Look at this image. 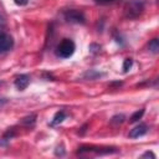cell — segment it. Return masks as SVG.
<instances>
[{"instance_id":"obj_7","label":"cell","mask_w":159,"mask_h":159,"mask_svg":"<svg viewBox=\"0 0 159 159\" xmlns=\"http://www.w3.org/2000/svg\"><path fill=\"white\" fill-rule=\"evenodd\" d=\"M147 132H148V127L145 124H138L137 127H134L133 129H130L129 138H139V137H143Z\"/></svg>"},{"instance_id":"obj_14","label":"cell","mask_w":159,"mask_h":159,"mask_svg":"<svg viewBox=\"0 0 159 159\" xmlns=\"http://www.w3.org/2000/svg\"><path fill=\"white\" fill-rule=\"evenodd\" d=\"M132 65H133V60L132 58H125L124 60V62H123V72L125 73V72H128L129 70H130V67H132Z\"/></svg>"},{"instance_id":"obj_6","label":"cell","mask_w":159,"mask_h":159,"mask_svg":"<svg viewBox=\"0 0 159 159\" xmlns=\"http://www.w3.org/2000/svg\"><path fill=\"white\" fill-rule=\"evenodd\" d=\"M14 84H15V87H16L19 91L26 89L27 86L30 84V76H29V75H25V73L16 76L15 81H14Z\"/></svg>"},{"instance_id":"obj_19","label":"cell","mask_w":159,"mask_h":159,"mask_svg":"<svg viewBox=\"0 0 159 159\" xmlns=\"http://www.w3.org/2000/svg\"><path fill=\"white\" fill-rule=\"evenodd\" d=\"M2 25H5V19L0 15V26H2Z\"/></svg>"},{"instance_id":"obj_8","label":"cell","mask_w":159,"mask_h":159,"mask_svg":"<svg viewBox=\"0 0 159 159\" xmlns=\"http://www.w3.org/2000/svg\"><path fill=\"white\" fill-rule=\"evenodd\" d=\"M14 135H15V132H14V129H12V128H11V129L9 128V129L6 130V133L2 135V138L0 139V145H4V147H6V145H7V143L10 142V139H11Z\"/></svg>"},{"instance_id":"obj_18","label":"cell","mask_w":159,"mask_h":159,"mask_svg":"<svg viewBox=\"0 0 159 159\" xmlns=\"http://www.w3.org/2000/svg\"><path fill=\"white\" fill-rule=\"evenodd\" d=\"M7 102H9V99L6 97H0V108H2Z\"/></svg>"},{"instance_id":"obj_13","label":"cell","mask_w":159,"mask_h":159,"mask_svg":"<svg viewBox=\"0 0 159 159\" xmlns=\"http://www.w3.org/2000/svg\"><path fill=\"white\" fill-rule=\"evenodd\" d=\"M124 119H125V117H124V114H117V116H114L112 119H111V123L112 124H120V123H123L124 122Z\"/></svg>"},{"instance_id":"obj_17","label":"cell","mask_w":159,"mask_h":159,"mask_svg":"<svg viewBox=\"0 0 159 159\" xmlns=\"http://www.w3.org/2000/svg\"><path fill=\"white\" fill-rule=\"evenodd\" d=\"M14 2L16 5H19V6H25V5H27L29 0H14Z\"/></svg>"},{"instance_id":"obj_11","label":"cell","mask_w":159,"mask_h":159,"mask_svg":"<svg viewBox=\"0 0 159 159\" xmlns=\"http://www.w3.org/2000/svg\"><path fill=\"white\" fill-rule=\"evenodd\" d=\"M35 122H36V114H30V116H27V117L22 118L21 124L30 127V125H34V124H35Z\"/></svg>"},{"instance_id":"obj_15","label":"cell","mask_w":159,"mask_h":159,"mask_svg":"<svg viewBox=\"0 0 159 159\" xmlns=\"http://www.w3.org/2000/svg\"><path fill=\"white\" fill-rule=\"evenodd\" d=\"M96 4H99V5H108V4H112V2H116L117 0H93Z\"/></svg>"},{"instance_id":"obj_3","label":"cell","mask_w":159,"mask_h":159,"mask_svg":"<svg viewBox=\"0 0 159 159\" xmlns=\"http://www.w3.org/2000/svg\"><path fill=\"white\" fill-rule=\"evenodd\" d=\"M63 17L67 22H71V24H81V25L86 24V17L83 12L80 10H75V9L66 10L63 12Z\"/></svg>"},{"instance_id":"obj_5","label":"cell","mask_w":159,"mask_h":159,"mask_svg":"<svg viewBox=\"0 0 159 159\" xmlns=\"http://www.w3.org/2000/svg\"><path fill=\"white\" fill-rule=\"evenodd\" d=\"M14 46V40L12 37L4 32V31H0V53H4V52H7L9 50H11Z\"/></svg>"},{"instance_id":"obj_1","label":"cell","mask_w":159,"mask_h":159,"mask_svg":"<svg viewBox=\"0 0 159 159\" xmlns=\"http://www.w3.org/2000/svg\"><path fill=\"white\" fill-rule=\"evenodd\" d=\"M145 7V1L144 0H130L124 5V17L133 20L139 17Z\"/></svg>"},{"instance_id":"obj_2","label":"cell","mask_w":159,"mask_h":159,"mask_svg":"<svg viewBox=\"0 0 159 159\" xmlns=\"http://www.w3.org/2000/svg\"><path fill=\"white\" fill-rule=\"evenodd\" d=\"M76 45L71 39H63L57 46H56V55L61 58H68L75 53Z\"/></svg>"},{"instance_id":"obj_16","label":"cell","mask_w":159,"mask_h":159,"mask_svg":"<svg viewBox=\"0 0 159 159\" xmlns=\"http://www.w3.org/2000/svg\"><path fill=\"white\" fill-rule=\"evenodd\" d=\"M142 158H152V159H155V154L153 152H145L144 154H142Z\"/></svg>"},{"instance_id":"obj_4","label":"cell","mask_w":159,"mask_h":159,"mask_svg":"<svg viewBox=\"0 0 159 159\" xmlns=\"http://www.w3.org/2000/svg\"><path fill=\"white\" fill-rule=\"evenodd\" d=\"M117 149L116 148H101V147H93V145H82L78 148L77 153L78 154H83V153H96V154H111V153H116Z\"/></svg>"},{"instance_id":"obj_9","label":"cell","mask_w":159,"mask_h":159,"mask_svg":"<svg viewBox=\"0 0 159 159\" xmlns=\"http://www.w3.org/2000/svg\"><path fill=\"white\" fill-rule=\"evenodd\" d=\"M65 118H66V112H65V111H58V112L53 116V118H52V120H51V125H57V124H60L61 122H63Z\"/></svg>"},{"instance_id":"obj_12","label":"cell","mask_w":159,"mask_h":159,"mask_svg":"<svg viewBox=\"0 0 159 159\" xmlns=\"http://www.w3.org/2000/svg\"><path fill=\"white\" fill-rule=\"evenodd\" d=\"M143 114H144V109L142 108V109H139V111H135L132 116H130V118H129V122L130 123H134V122H138L142 117H143Z\"/></svg>"},{"instance_id":"obj_10","label":"cell","mask_w":159,"mask_h":159,"mask_svg":"<svg viewBox=\"0 0 159 159\" xmlns=\"http://www.w3.org/2000/svg\"><path fill=\"white\" fill-rule=\"evenodd\" d=\"M148 48H149V51L152 52V53H158L159 52V41H158V39H153V40H150V42L148 43Z\"/></svg>"}]
</instances>
